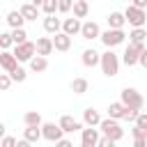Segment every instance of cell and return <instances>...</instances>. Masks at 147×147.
Segmentation results:
<instances>
[{
    "label": "cell",
    "instance_id": "1",
    "mask_svg": "<svg viewBox=\"0 0 147 147\" xmlns=\"http://www.w3.org/2000/svg\"><path fill=\"white\" fill-rule=\"evenodd\" d=\"M129 110H138V113H142V106H145V99H142V94L138 92V90H133V87H124L122 90V99H119Z\"/></svg>",
    "mask_w": 147,
    "mask_h": 147
},
{
    "label": "cell",
    "instance_id": "2",
    "mask_svg": "<svg viewBox=\"0 0 147 147\" xmlns=\"http://www.w3.org/2000/svg\"><path fill=\"white\" fill-rule=\"evenodd\" d=\"M101 71H103L108 78L117 76V71H119V57H117L113 51L101 53Z\"/></svg>",
    "mask_w": 147,
    "mask_h": 147
},
{
    "label": "cell",
    "instance_id": "3",
    "mask_svg": "<svg viewBox=\"0 0 147 147\" xmlns=\"http://www.w3.org/2000/svg\"><path fill=\"white\" fill-rule=\"evenodd\" d=\"M99 129H101V133H103L106 138H110L113 142H117V140H122V138H124V129L119 126V122H117V119H110V117H108V119H103V122H101V126H99Z\"/></svg>",
    "mask_w": 147,
    "mask_h": 147
},
{
    "label": "cell",
    "instance_id": "4",
    "mask_svg": "<svg viewBox=\"0 0 147 147\" xmlns=\"http://www.w3.org/2000/svg\"><path fill=\"white\" fill-rule=\"evenodd\" d=\"M124 39H126V32L124 30H106V32H101V44L108 51H113L115 46L124 44Z\"/></svg>",
    "mask_w": 147,
    "mask_h": 147
},
{
    "label": "cell",
    "instance_id": "5",
    "mask_svg": "<svg viewBox=\"0 0 147 147\" xmlns=\"http://www.w3.org/2000/svg\"><path fill=\"white\" fill-rule=\"evenodd\" d=\"M124 16H126V23H129V25H133V30L142 28V25H145V21H147V14H145L142 9H138V7H133V5H129V7H126Z\"/></svg>",
    "mask_w": 147,
    "mask_h": 147
},
{
    "label": "cell",
    "instance_id": "6",
    "mask_svg": "<svg viewBox=\"0 0 147 147\" xmlns=\"http://www.w3.org/2000/svg\"><path fill=\"white\" fill-rule=\"evenodd\" d=\"M14 55H16V60L18 62H32L37 55V44H32V41H25V44H21V46H16L14 51H11Z\"/></svg>",
    "mask_w": 147,
    "mask_h": 147
},
{
    "label": "cell",
    "instance_id": "7",
    "mask_svg": "<svg viewBox=\"0 0 147 147\" xmlns=\"http://www.w3.org/2000/svg\"><path fill=\"white\" fill-rule=\"evenodd\" d=\"M142 51H145V44H129L126 46V51H124V64L126 67H133V64H138L140 62V55H142Z\"/></svg>",
    "mask_w": 147,
    "mask_h": 147
},
{
    "label": "cell",
    "instance_id": "8",
    "mask_svg": "<svg viewBox=\"0 0 147 147\" xmlns=\"http://www.w3.org/2000/svg\"><path fill=\"white\" fill-rule=\"evenodd\" d=\"M41 136L46 138V140H51V142H60V140H64L62 136H64V131L60 129V124H55V122H46L44 126H41Z\"/></svg>",
    "mask_w": 147,
    "mask_h": 147
},
{
    "label": "cell",
    "instance_id": "9",
    "mask_svg": "<svg viewBox=\"0 0 147 147\" xmlns=\"http://www.w3.org/2000/svg\"><path fill=\"white\" fill-rule=\"evenodd\" d=\"M0 67H2L5 74H14V71L18 69V60H16V55L9 53V51H2V53H0Z\"/></svg>",
    "mask_w": 147,
    "mask_h": 147
},
{
    "label": "cell",
    "instance_id": "10",
    "mask_svg": "<svg viewBox=\"0 0 147 147\" xmlns=\"http://www.w3.org/2000/svg\"><path fill=\"white\" fill-rule=\"evenodd\" d=\"M80 147H96L99 145V140H101V136H99V131L96 129H92V126H87V129H83V136H80Z\"/></svg>",
    "mask_w": 147,
    "mask_h": 147
},
{
    "label": "cell",
    "instance_id": "11",
    "mask_svg": "<svg viewBox=\"0 0 147 147\" xmlns=\"http://www.w3.org/2000/svg\"><path fill=\"white\" fill-rule=\"evenodd\" d=\"M62 32H64V34H69V37H74V34H80V32H83V23H80L76 16H71V18H64V21H62Z\"/></svg>",
    "mask_w": 147,
    "mask_h": 147
},
{
    "label": "cell",
    "instance_id": "12",
    "mask_svg": "<svg viewBox=\"0 0 147 147\" xmlns=\"http://www.w3.org/2000/svg\"><path fill=\"white\" fill-rule=\"evenodd\" d=\"M57 124H60V129H62L64 133H74V131H83V124H80L78 119H74L71 115H62Z\"/></svg>",
    "mask_w": 147,
    "mask_h": 147
},
{
    "label": "cell",
    "instance_id": "13",
    "mask_svg": "<svg viewBox=\"0 0 147 147\" xmlns=\"http://www.w3.org/2000/svg\"><path fill=\"white\" fill-rule=\"evenodd\" d=\"M80 37L87 39V41H92V39H101V30H99V25H96L94 21H85V23H83V32H80Z\"/></svg>",
    "mask_w": 147,
    "mask_h": 147
},
{
    "label": "cell",
    "instance_id": "14",
    "mask_svg": "<svg viewBox=\"0 0 147 147\" xmlns=\"http://www.w3.org/2000/svg\"><path fill=\"white\" fill-rule=\"evenodd\" d=\"M53 48H55L53 37H39V39H37V55L46 57V55H51V53H53Z\"/></svg>",
    "mask_w": 147,
    "mask_h": 147
},
{
    "label": "cell",
    "instance_id": "15",
    "mask_svg": "<svg viewBox=\"0 0 147 147\" xmlns=\"http://www.w3.org/2000/svg\"><path fill=\"white\" fill-rule=\"evenodd\" d=\"M83 122H85L87 126H92V129H94V126H101V122H103V119H101L99 110H94V108L90 106V108H85V110H83Z\"/></svg>",
    "mask_w": 147,
    "mask_h": 147
},
{
    "label": "cell",
    "instance_id": "16",
    "mask_svg": "<svg viewBox=\"0 0 147 147\" xmlns=\"http://www.w3.org/2000/svg\"><path fill=\"white\" fill-rule=\"evenodd\" d=\"M44 30L48 32V34H60L62 32V21L60 18H55V16H44Z\"/></svg>",
    "mask_w": 147,
    "mask_h": 147
},
{
    "label": "cell",
    "instance_id": "17",
    "mask_svg": "<svg viewBox=\"0 0 147 147\" xmlns=\"http://www.w3.org/2000/svg\"><path fill=\"white\" fill-rule=\"evenodd\" d=\"M126 23V16L122 11H110L108 14V30H122Z\"/></svg>",
    "mask_w": 147,
    "mask_h": 147
},
{
    "label": "cell",
    "instance_id": "18",
    "mask_svg": "<svg viewBox=\"0 0 147 147\" xmlns=\"http://www.w3.org/2000/svg\"><path fill=\"white\" fill-rule=\"evenodd\" d=\"M80 60H83L85 67H96V64H101V53H96L94 48H85Z\"/></svg>",
    "mask_w": 147,
    "mask_h": 147
},
{
    "label": "cell",
    "instance_id": "19",
    "mask_svg": "<svg viewBox=\"0 0 147 147\" xmlns=\"http://www.w3.org/2000/svg\"><path fill=\"white\" fill-rule=\"evenodd\" d=\"M53 44H55V51L67 53V51L71 48V37H69V34H64V32H60V34H55V37H53Z\"/></svg>",
    "mask_w": 147,
    "mask_h": 147
},
{
    "label": "cell",
    "instance_id": "20",
    "mask_svg": "<svg viewBox=\"0 0 147 147\" xmlns=\"http://www.w3.org/2000/svg\"><path fill=\"white\" fill-rule=\"evenodd\" d=\"M18 11H21V16H23L25 21H37V16H39V9H37L32 2H23V5L18 7Z\"/></svg>",
    "mask_w": 147,
    "mask_h": 147
},
{
    "label": "cell",
    "instance_id": "21",
    "mask_svg": "<svg viewBox=\"0 0 147 147\" xmlns=\"http://www.w3.org/2000/svg\"><path fill=\"white\" fill-rule=\"evenodd\" d=\"M124 115H126V106L122 101H115V103L108 106V117L110 119H124Z\"/></svg>",
    "mask_w": 147,
    "mask_h": 147
},
{
    "label": "cell",
    "instance_id": "22",
    "mask_svg": "<svg viewBox=\"0 0 147 147\" xmlns=\"http://www.w3.org/2000/svg\"><path fill=\"white\" fill-rule=\"evenodd\" d=\"M5 21H7V25H9L11 30H21V28H23V23H25V18L21 16V11H9Z\"/></svg>",
    "mask_w": 147,
    "mask_h": 147
},
{
    "label": "cell",
    "instance_id": "23",
    "mask_svg": "<svg viewBox=\"0 0 147 147\" xmlns=\"http://www.w3.org/2000/svg\"><path fill=\"white\" fill-rule=\"evenodd\" d=\"M23 122H25V126H44V122H41V115L37 113V110H28L25 115H23Z\"/></svg>",
    "mask_w": 147,
    "mask_h": 147
},
{
    "label": "cell",
    "instance_id": "24",
    "mask_svg": "<svg viewBox=\"0 0 147 147\" xmlns=\"http://www.w3.org/2000/svg\"><path fill=\"white\" fill-rule=\"evenodd\" d=\"M87 11H90V5L85 2V0H76L74 2V16L80 21V18H85L87 16Z\"/></svg>",
    "mask_w": 147,
    "mask_h": 147
},
{
    "label": "cell",
    "instance_id": "25",
    "mask_svg": "<svg viewBox=\"0 0 147 147\" xmlns=\"http://www.w3.org/2000/svg\"><path fill=\"white\" fill-rule=\"evenodd\" d=\"M69 87H71V92H74V94H85V92H87V87H90V83H87L85 78H74Z\"/></svg>",
    "mask_w": 147,
    "mask_h": 147
},
{
    "label": "cell",
    "instance_id": "26",
    "mask_svg": "<svg viewBox=\"0 0 147 147\" xmlns=\"http://www.w3.org/2000/svg\"><path fill=\"white\" fill-rule=\"evenodd\" d=\"M23 138H25L28 142H37V140H39V138H44V136H41V129H39V126H25Z\"/></svg>",
    "mask_w": 147,
    "mask_h": 147
},
{
    "label": "cell",
    "instance_id": "27",
    "mask_svg": "<svg viewBox=\"0 0 147 147\" xmlns=\"http://www.w3.org/2000/svg\"><path fill=\"white\" fill-rule=\"evenodd\" d=\"M145 39H147V30L145 28L131 30V34H129V44H145Z\"/></svg>",
    "mask_w": 147,
    "mask_h": 147
},
{
    "label": "cell",
    "instance_id": "28",
    "mask_svg": "<svg viewBox=\"0 0 147 147\" xmlns=\"http://www.w3.org/2000/svg\"><path fill=\"white\" fill-rule=\"evenodd\" d=\"M30 69H32L34 74H41V71H46V69H48V60H46V57H41V55H37V57L30 62Z\"/></svg>",
    "mask_w": 147,
    "mask_h": 147
},
{
    "label": "cell",
    "instance_id": "29",
    "mask_svg": "<svg viewBox=\"0 0 147 147\" xmlns=\"http://www.w3.org/2000/svg\"><path fill=\"white\" fill-rule=\"evenodd\" d=\"M57 2H60V0H44L41 9L46 11V16H55V11H57Z\"/></svg>",
    "mask_w": 147,
    "mask_h": 147
},
{
    "label": "cell",
    "instance_id": "30",
    "mask_svg": "<svg viewBox=\"0 0 147 147\" xmlns=\"http://www.w3.org/2000/svg\"><path fill=\"white\" fill-rule=\"evenodd\" d=\"M11 39H14V44L16 46H21V44H25L28 41V32L21 28V30H11Z\"/></svg>",
    "mask_w": 147,
    "mask_h": 147
},
{
    "label": "cell",
    "instance_id": "31",
    "mask_svg": "<svg viewBox=\"0 0 147 147\" xmlns=\"http://www.w3.org/2000/svg\"><path fill=\"white\" fill-rule=\"evenodd\" d=\"M14 44V39H11V32H2L0 34V48L2 51H9V46Z\"/></svg>",
    "mask_w": 147,
    "mask_h": 147
},
{
    "label": "cell",
    "instance_id": "32",
    "mask_svg": "<svg viewBox=\"0 0 147 147\" xmlns=\"http://www.w3.org/2000/svg\"><path fill=\"white\" fill-rule=\"evenodd\" d=\"M131 136H133V140H145V142H147V129H140V126H136V124H133Z\"/></svg>",
    "mask_w": 147,
    "mask_h": 147
},
{
    "label": "cell",
    "instance_id": "33",
    "mask_svg": "<svg viewBox=\"0 0 147 147\" xmlns=\"http://www.w3.org/2000/svg\"><path fill=\"white\" fill-rule=\"evenodd\" d=\"M9 76H11V80H14V83H23V80H25V76H28V71H25L23 67H18V69H16L14 74H9Z\"/></svg>",
    "mask_w": 147,
    "mask_h": 147
},
{
    "label": "cell",
    "instance_id": "34",
    "mask_svg": "<svg viewBox=\"0 0 147 147\" xmlns=\"http://www.w3.org/2000/svg\"><path fill=\"white\" fill-rule=\"evenodd\" d=\"M9 85H11V76L9 74H0V90L5 92V90H9Z\"/></svg>",
    "mask_w": 147,
    "mask_h": 147
},
{
    "label": "cell",
    "instance_id": "35",
    "mask_svg": "<svg viewBox=\"0 0 147 147\" xmlns=\"http://www.w3.org/2000/svg\"><path fill=\"white\" fill-rule=\"evenodd\" d=\"M71 7H74V2H71V0H60V2H57V11H62V14H64V11H69Z\"/></svg>",
    "mask_w": 147,
    "mask_h": 147
},
{
    "label": "cell",
    "instance_id": "36",
    "mask_svg": "<svg viewBox=\"0 0 147 147\" xmlns=\"http://www.w3.org/2000/svg\"><path fill=\"white\" fill-rule=\"evenodd\" d=\"M136 126H140V129H147V113H140V115H138V119H136Z\"/></svg>",
    "mask_w": 147,
    "mask_h": 147
},
{
    "label": "cell",
    "instance_id": "37",
    "mask_svg": "<svg viewBox=\"0 0 147 147\" xmlns=\"http://www.w3.org/2000/svg\"><path fill=\"white\" fill-rule=\"evenodd\" d=\"M16 145H18L16 138H11V136H5L2 138V147H16Z\"/></svg>",
    "mask_w": 147,
    "mask_h": 147
},
{
    "label": "cell",
    "instance_id": "38",
    "mask_svg": "<svg viewBox=\"0 0 147 147\" xmlns=\"http://www.w3.org/2000/svg\"><path fill=\"white\" fill-rule=\"evenodd\" d=\"M96 147H115V142L110 140V138H106V136H101V140H99V145Z\"/></svg>",
    "mask_w": 147,
    "mask_h": 147
},
{
    "label": "cell",
    "instance_id": "39",
    "mask_svg": "<svg viewBox=\"0 0 147 147\" xmlns=\"http://www.w3.org/2000/svg\"><path fill=\"white\" fill-rule=\"evenodd\" d=\"M133 7H138V9H142V11H145V9H147V0H136V2H133Z\"/></svg>",
    "mask_w": 147,
    "mask_h": 147
},
{
    "label": "cell",
    "instance_id": "40",
    "mask_svg": "<svg viewBox=\"0 0 147 147\" xmlns=\"http://www.w3.org/2000/svg\"><path fill=\"white\" fill-rule=\"evenodd\" d=\"M138 64H142V67L147 69V48L142 51V55H140V62H138Z\"/></svg>",
    "mask_w": 147,
    "mask_h": 147
},
{
    "label": "cell",
    "instance_id": "41",
    "mask_svg": "<svg viewBox=\"0 0 147 147\" xmlns=\"http://www.w3.org/2000/svg\"><path fill=\"white\" fill-rule=\"evenodd\" d=\"M55 147H74V145H71V140H67V138H64V140H60Z\"/></svg>",
    "mask_w": 147,
    "mask_h": 147
},
{
    "label": "cell",
    "instance_id": "42",
    "mask_svg": "<svg viewBox=\"0 0 147 147\" xmlns=\"http://www.w3.org/2000/svg\"><path fill=\"white\" fill-rule=\"evenodd\" d=\"M16 147H32V142H28V140L23 138V140H18V145H16Z\"/></svg>",
    "mask_w": 147,
    "mask_h": 147
},
{
    "label": "cell",
    "instance_id": "43",
    "mask_svg": "<svg viewBox=\"0 0 147 147\" xmlns=\"http://www.w3.org/2000/svg\"><path fill=\"white\" fill-rule=\"evenodd\" d=\"M133 147H147L145 140H133Z\"/></svg>",
    "mask_w": 147,
    "mask_h": 147
}]
</instances>
